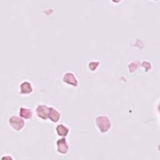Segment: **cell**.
<instances>
[{"label": "cell", "instance_id": "9c48e42d", "mask_svg": "<svg viewBox=\"0 0 160 160\" xmlns=\"http://www.w3.org/2000/svg\"><path fill=\"white\" fill-rule=\"evenodd\" d=\"M56 132L59 136L66 137L69 132V128L62 123L58 124L56 126Z\"/></svg>", "mask_w": 160, "mask_h": 160}, {"label": "cell", "instance_id": "7a4b0ae2", "mask_svg": "<svg viewBox=\"0 0 160 160\" xmlns=\"http://www.w3.org/2000/svg\"><path fill=\"white\" fill-rule=\"evenodd\" d=\"M8 124L13 130L19 131L24 128L25 121L24 119L19 115H12L8 119Z\"/></svg>", "mask_w": 160, "mask_h": 160}, {"label": "cell", "instance_id": "3957f363", "mask_svg": "<svg viewBox=\"0 0 160 160\" xmlns=\"http://www.w3.org/2000/svg\"><path fill=\"white\" fill-rule=\"evenodd\" d=\"M62 81L64 84L74 88L78 87L79 85V81L76 76L74 75V73L69 71L66 72L62 75Z\"/></svg>", "mask_w": 160, "mask_h": 160}, {"label": "cell", "instance_id": "8992f818", "mask_svg": "<svg viewBox=\"0 0 160 160\" xmlns=\"http://www.w3.org/2000/svg\"><path fill=\"white\" fill-rule=\"evenodd\" d=\"M57 151L61 154H66L69 151V145L65 137L59 139L56 141Z\"/></svg>", "mask_w": 160, "mask_h": 160}, {"label": "cell", "instance_id": "277c9868", "mask_svg": "<svg viewBox=\"0 0 160 160\" xmlns=\"http://www.w3.org/2000/svg\"><path fill=\"white\" fill-rule=\"evenodd\" d=\"M49 107L44 104H39L36 108V116L41 120L46 121L48 119Z\"/></svg>", "mask_w": 160, "mask_h": 160}, {"label": "cell", "instance_id": "ba28073f", "mask_svg": "<svg viewBox=\"0 0 160 160\" xmlns=\"http://www.w3.org/2000/svg\"><path fill=\"white\" fill-rule=\"evenodd\" d=\"M32 111L31 108L22 106L19 109L18 115L25 119H30L32 117Z\"/></svg>", "mask_w": 160, "mask_h": 160}, {"label": "cell", "instance_id": "52a82bcc", "mask_svg": "<svg viewBox=\"0 0 160 160\" xmlns=\"http://www.w3.org/2000/svg\"><path fill=\"white\" fill-rule=\"evenodd\" d=\"M61 118L60 112L54 107H49L48 119L52 122H58Z\"/></svg>", "mask_w": 160, "mask_h": 160}, {"label": "cell", "instance_id": "5b68a950", "mask_svg": "<svg viewBox=\"0 0 160 160\" xmlns=\"http://www.w3.org/2000/svg\"><path fill=\"white\" fill-rule=\"evenodd\" d=\"M19 93L21 95H29L31 94L33 91V87L31 82L28 81H22L18 87Z\"/></svg>", "mask_w": 160, "mask_h": 160}, {"label": "cell", "instance_id": "6da1fadb", "mask_svg": "<svg viewBox=\"0 0 160 160\" xmlns=\"http://www.w3.org/2000/svg\"><path fill=\"white\" fill-rule=\"evenodd\" d=\"M96 126L98 131L102 133H106L111 128V121L109 118L105 115H99L96 118Z\"/></svg>", "mask_w": 160, "mask_h": 160}, {"label": "cell", "instance_id": "30bf717a", "mask_svg": "<svg viewBox=\"0 0 160 160\" xmlns=\"http://www.w3.org/2000/svg\"><path fill=\"white\" fill-rule=\"evenodd\" d=\"M99 65V62L96 61H91L89 62L88 64V68L91 71H94L97 69Z\"/></svg>", "mask_w": 160, "mask_h": 160}]
</instances>
